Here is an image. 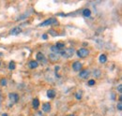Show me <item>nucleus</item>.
I'll use <instances>...</instances> for the list:
<instances>
[{
  "mask_svg": "<svg viewBox=\"0 0 122 116\" xmlns=\"http://www.w3.org/2000/svg\"><path fill=\"white\" fill-rule=\"evenodd\" d=\"M0 65H1V64H0Z\"/></svg>",
  "mask_w": 122,
  "mask_h": 116,
  "instance_id": "obj_29",
  "label": "nucleus"
},
{
  "mask_svg": "<svg viewBox=\"0 0 122 116\" xmlns=\"http://www.w3.org/2000/svg\"><path fill=\"white\" fill-rule=\"evenodd\" d=\"M89 76V71L87 69H85V70H81L79 73V77L82 78V79H86L87 77Z\"/></svg>",
  "mask_w": 122,
  "mask_h": 116,
  "instance_id": "obj_6",
  "label": "nucleus"
},
{
  "mask_svg": "<svg viewBox=\"0 0 122 116\" xmlns=\"http://www.w3.org/2000/svg\"><path fill=\"white\" fill-rule=\"evenodd\" d=\"M82 96H83V92H82V91H77L76 94H75L76 99H81V98H82Z\"/></svg>",
  "mask_w": 122,
  "mask_h": 116,
  "instance_id": "obj_16",
  "label": "nucleus"
},
{
  "mask_svg": "<svg viewBox=\"0 0 122 116\" xmlns=\"http://www.w3.org/2000/svg\"><path fill=\"white\" fill-rule=\"evenodd\" d=\"M15 63L14 62H10V66H9V68L10 69V70H12V69H15Z\"/></svg>",
  "mask_w": 122,
  "mask_h": 116,
  "instance_id": "obj_19",
  "label": "nucleus"
},
{
  "mask_svg": "<svg viewBox=\"0 0 122 116\" xmlns=\"http://www.w3.org/2000/svg\"><path fill=\"white\" fill-rule=\"evenodd\" d=\"M22 32V29L20 28V27H15V28H13L12 30H10V34L11 35H18V34H20Z\"/></svg>",
  "mask_w": 122,
  "mask_h": 116,
  "instance_id": "obj_11",
  "label": "nucleus"
},
{
  "mask_svg": "<svg viewBox=\"0 0 122 116\" xmlns=\"http://www.w3.org/2000/svg\"><path fill=\"white\" fill-rule=\"evenodd\" d=\"M121 88H122V85L121 84H119V85H118V87H117V90H118V92H119V93H121Z\"/></svg>",
  "mask_w": 122,
  "mask_h": 116,
  "instance_id": "obj_23",
  "label": "nucleus"
},
{
  "mask_svg": "<svg viewBox=\"0 0 122 116\" xmlns=\"http://www.w3.org/2000/svg\"><path fill=\"white\" fill-rule=\"evenodd\" d=\"M9 97H10V102L12 103V105L16 103V102H18L19 100V96L16 94V93H10V95H9Z\"/></svg>",
  "mask_w": 122,
  "mask_h": 116,
  "instance_id": "obj_4",
  "label": "nucleus"
},
{
  "mask_svg": "<svg viewBox=\"0 0 122 116\" xmlns=\"http://www.w3.org/2000/svg\"><path fill=\"white\" fill-rule=\"evenodd\" d=\"M1 85L2 86H5V85H7V80L6 79H1Z\"/></svg>",
  "mask_w": 122,
  "mask_h": 116,
  "instance_id": "obj_20",
  "label": "nucleus"
},
{
  "mask_svg": "<svg viewBox=\"0 0 122 116\" xmlns=\"http://www.w3.org/2000/svg\"><path fill=\"white\" fill-rule=\"evenodd\" d=\"M81 68H82V64L80 63V62H74L73 63V65H72V69L74 70V71H80L81 70Z\"/></svg>",
  "mask_w": 122,
  "mask_h": 116,
  "instance_id": "obj_5",
  "label": "nucleus"
},
{
  "mask_svg": "<svg viewBox=\"0 0 122 116\" xmlns=\"http://www.w3.org/2000/svg\"><path fill=\"white\" fill-rule=\"evenodd\" d=\"M68 116H74L73 114H70V115H68Z\"/></svg>",
  "mask_w": 122,
  "mask_h": 116,
  "instance_id": "obj_28",
  "label": "nucleus"
},
{
  "mask_svg": "<svg viewBox=\"0 0 122 116\" xmlns=\"http://www.w3.org/2000/svg\"><path fill=\"white\" fill-rule=\"evenodd\" d=\"M83 15H84L85 17H89V16L91 15V11H90V10H88V9L84 10V11H83Z\"/></svg>",
  "mask_w": 122,
  "mask_h": 116,
  "instance_id": "obj_13",
  "label": "nucleus"
},
{
  "mask_svg": "<svg viewBox=\"0 0 122 116\" xmlns=\"http://www.w3.org/2000/svg\"><path fill=\"white\" fill-rule=\"evenodd\" d=\"M107 61V57L105 54H102L101 56H100V62L101 63H105Z\"/></svg>",
  "mask_w": 122,
  "mask_h": 116,
  "instance_id": "obj_15",
  "label": "nucleus"
},
{
  "mask_svg": "<svg viewBox=\"0 0 122 116\" xmlns=\"http://www.w3.org/2000/svg\"><path fill=\"white\" fill-rule=\"evenodd\" d=\"M29 67H30V68H38V62L37 61H31L30 63H29Z\"/></svg>",
  "mask_w": 122,
  "mask_h": 116,
  "instance_id": "obj_14",
  "label": "nucleus"
},
{
  "mask_svg": "<svg viewBox=\"0 0 122 116\" xmlns=\"http://www.w3.org/2000/svg\"><path fill=\"white\" fill-rule=\"evenodd\" d=\"M47 97H48L49 98H54V97H56V91L53 90V89L48 90V91H47Z\"/></svg>",
  "mask_w": 122,
  "mask_h": 116,
  "instance_id": "obj_7",
  "label": "nucleus"
},
{
  "mask_svg": "<svg viewBox=\"0 0 122 116\" xmlns=\"http://www.w3.org/2000/svg\"><path fill=\"white\" fill-rule=\"evenodd\" d=\"M42 38H43V39H47V38H48V37H47V35H43V36H42Z\"/></svg>",
  "mask_w": 122,
  "mask_h": 116,
  "instance_id": "obj_24",
  "label": "nucleus"
},
{
  "mask_svg": "<svg viewBox=\"0 0 122 116\" xmlns=\"http://www.w3.org/2000/svg\"><path fill=\"white\" fill-rule=\"evenodd\" d=\"M1 99H2V97H1V92H0V105H1Z\"/></svg>",
  "mask_w": 122,
  "mask_h": 116,
  "instance_id": "obj_25",
  "label": "nucleus"
},
{
  "mask_svg": "<svg viewBox=\"0 0 122 116\" xmlns=\"http://www.w3.org/2000/svg\"><path fill=\"white\" fill-rule=\"evenodd\" d=\"M117 110H118V111H121L122 110V103L121 102H119V103L117 104Z\"/></svg>",
  "mask_w": 122,
  "mask_h": 116,
  "instance_id": "obj_22",
  "label": "nucleus"
},
{
  "mask_svg": "<svg viewBox=\"0 0 122 116\" xmlns=\"http://www.w3.org/2000/svg\"><path fill=\"white\" fill-rule=\"evenodd\" d=\"M49 58H50V60L52 61V62H56V61H58V55H56V54H54V53H50L49 54Z\"/></svg>",
  "mask_w": 122,
  "mask_h": 116,
  "instance_id": "obj_10",
  "label": "nucleus"
},
{
  "mask_svg": "<svg viewBox=\"0 0 122 116\" xmlns=\"http://www.w3.org/2000/svg\"><path fill=\"white\" fill-rule=\"evenodd\" d=\"M56 47L57 49L61 50V49H63V48L65 47V44L63 43V42H57V43H56Z\"/></svg>",
  "mask_w": 122,
  "mask_h": 116,
  "instance_id": "obj_17",
  "label": "nucleus"
},
{
  "mask_svg": "<svg viewBox=\"0 0 122 116\" xmlns=\"http://www.w3.org/2000/svg\"><path fill=\"white\" fill-rule=\"evenodd\" d=\"M37 59L40 60V61H42L44 59V55L41 53H37Z\"/></svg>",
  "mask_w": 122,
  "mask_h": 116,
  "instance_id": "obj_18",
  "label": "nucleus"
},
{
  "mask_svg": "<svg viewBox=\"0 0 122 116\" xmlns=\"http://www.w3.org/2000/svg\"><path fill=\"white\" fill-rule=\"evenodd\" d=\"M56 24V19H48L45 22L40 24V26H46V25H51V24Z\"/></svg>",
  "mask_w": 122,
  "mask_h": 116,
  "instance_id": "obj_3",
  "label": "nucleus"
},
{
  "mask_svg": "<svg viewBox=\"0 0 122 116\" xmlns=\"http://www.w3.org/2000/svg\"><path fill=\"white\" fill-rule=\"evenodd\" d=\"M2 116H8V114L7 113H4V114H2Z\"/></svg>",
  "mask_w": 122,
  "mask_h": 116,
  "instance_id": "obj_27",
  "label": "nucleus"
},
{
  "mask_svg": "<svg viewBox=\"0 0 122 116\" xmlns=\"http://www.w3.org/2000/svg\"><path fill=\"white\" fill-rule=\"evenodd\" d=\"M119 100H120V101L122 100V96H119Z\"/></svg>",
  "mask_w": 122,
  "mask_h": 116,
  "instance_id": "obj_26",
  "label": "nucleus"
},
{
  "mask_svg": "<svg viewBox=\"0 0 122 116\" xmlns=\"http://www.w3.org/2000/svg\"><path fill=\"white\" fill-rule=\"evenodd\" d=\"M94 84H95V81H94V80H89V81H88V85L92 86V85H94Z\"/></svg>",
  "mask_w": 122,
  "mask_h": 116,
  "instance_id": "obj_21",
  "label": "nucleus"
},
{
  "mask_svg": "<svg viewBox=\"0 0 122 116\" xmlns=\"http://www.w3.org/2000/svg\"><path fill=\"white\" fill-rule=\"evenodd\" d=\"M88 54H89L88 50H86V49H85V48H82V49H80V50L77 51V55L81 58L86 57Z\"/></svg>",
  "mask_w": 122,
  "mask_h": 116,
  "instance_id": "obj_2",
  "label": "nucleus"
},
{
  "mask_svg": "<svg viewBox=\"0 0 122 116\" xmlns=\"http://www.w3.org/2000/svg\"><path fill=\"white\" fill-rule=\"evenodd\" d=\"M42 111H45V112H49L51 111V105H50V103H44L42 105Z\"/></svg>",
  "mask_w": 122,
  "mask_h": 116,
  "instance_id": "obj_9",
  "label": "nucleus"
},
{
  "mask_svg": "<svg viewBox=\"0 0 122 116\" xmlns=\"http://www.w3.org/2000/svg\"><path fill=\"white\" fill-rule=\"evenodd\" d=\"M51 51H52V53L58 55V54H61V51H62V50L57 49L56 46H53V47H51Z\"/></svg>",
  "mask_w": 122,
  "mask_h": 116,
  "instance_id": "obj_8",
  "label": "nucleus"
},
{
  "mask_svg": "<svg viewBox=\"0 0 122 116\" xmlns=\"http://www.w3.org/2000/svg\"><path fill=\"white\" fill-rule=\"evenodd\" d=\"M74 53H75V51L73 48H67V49L61 51V55L65 58H70L73 56Z\"/></svg>",
  "mask_w": 122,
  "mask_h": 116,
  "instance_id": "obj_1",
  "label": "nucleus"
},
{
  "mask_svg": "<svg viewBox=\"0 0 122 116\" xmlns=\"http://www.w3.org/2000/svg\"><path fill=\"white\" fill-rule=\"evenodd\" d=\"M39 106H40V100H39L38 98H35V99L33 100V108H34V109H38Z\"/></svg>",
  "mask_w": 122,
  "mask_h": 116,
  "instance_id": "obj_12",
  "label": "nucleus"
}]
</instances>
